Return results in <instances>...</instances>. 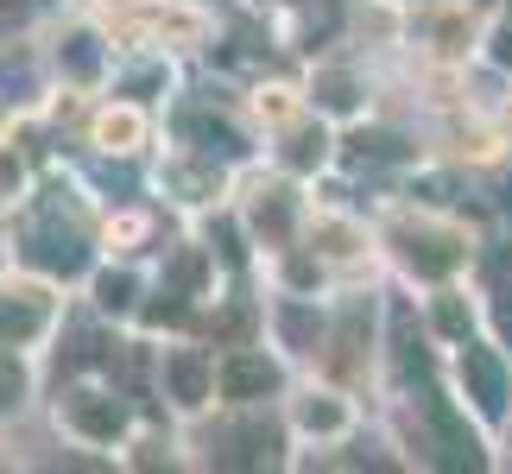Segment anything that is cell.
Wrapping results in <instances>:
<instances>
[{
	"instance_id": "obj_1",
	"label": "cell",
	"mask_w": 512,
	"mask_h": 474,
	"mask_svg": "<svg viewBox=\"0 0 512 474\" xmlns=\"http://www.w3.org/2000/svg\"><path fill=\"white\" fill-rule=\"evenodd\" d=\"M133 133H140V121H133V114H108L102 121V140L114 146V140H133Z\"/></svg>"
}]
</instances>
